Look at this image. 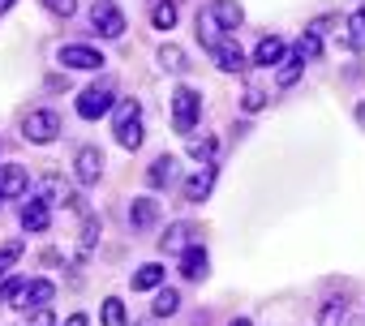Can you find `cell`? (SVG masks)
<instances>
[{
  "label": "cell",
  "instance_id": "6da1fadb",
  "mask_svg": "<svg viewBox=\"0 0 365 326\" xmlns=\"http://www.w3.org/2000/svg\"><path fill=\"white\" fill-rule=\"evenodd\" d=\"M116 142L125 146V150H138L142 146V107H138V99H120L116 103Z\"/></svg>",
  "mask_w": 365,
  "mask_h": 326
},
{
  "label": "cell",
  "instance_id": "7a4b0ae2",
  "mask_svg": "<svg viewBox=\"0 0 365 326\" xmlns=\"http://www.w3.org/2000/svg\"><path fill=\"white\" fill-rule=\"evenodd\" d=\"M198 116H202L198 90H194V86H176V90H172V125H176V133H190V129L198 125Z\"/></svg>",
  "mask_w": 365,
  "mask_h": 326
},
{
  "label": "cell",
  "instance_id": "3957f363",
  "mask_svg": "<svg viewBox=\"0 0 365 326\" xmlns=\"http://www.w3.org/2000/svg\"><path fill=\"white\" fill-rule=\"evenodd\" d=\"M22 137L35 142V146H48L52 137H61V116H56L52 107H35V112H26V120H22Z\"/></svg>",
  "mask_w": 365,
  "mask_h": 326
},
{
  "label": "cell",
  "instance_id": "277c9868",
  "mask_svg": "<svg viewBox=\"0 0 365 326\" xmlns=\"http://www.w3.org/2000/svg\"><path fill=\"white\" fill-rule=\"evenodd\" d=\"M91 31L99 39H120L125 35V14L112 5V0H99V5L91 9Z\"/></svg>",
  "mask_w": 365,
  "mask_h": 326
},
{
  "label": "cell",
  "instance_id": "5b68a950",
  "mask_svg": "<svg viewBox=\"0 0 365 326\" xmlns=\"http://www.w3.org/2000/svg\"><path fill=\"white\" fill-rule=\"evenodd\" d=\"M112 86L108 82H99V86H86L82 90V99H78V116L82 120H99V116H108L112 112Z\"/></svg>",
  "mask_w": 365,
  "mask_h": 326
},
{
  "label": "cell",
  "instance_id": "8992f818",
  "mask_svg": "<svg viewBox=\"0 0 365 326\" xmlns=\"http://www.w3.org/2000/svg\"><path fill=\"white\" fill-rule=\"evenodd\" d=\"M73 172H78V181H82V185H95V181L103 177V154H99L95 146H82V150H78V159H73Z\"/></svg>",
  "mask_w": 365,
  "mask_h": 326
},
{
  "label": "cell",
  "instance_id": "52a82bcc",
  "mask_svg": "<svg viewBox=\"0 0 365 326\" xmlns=\"http://www.w3.org/2000/svg\"><path fill=\"white\" fill-rule=\"evenodd\" d=\"M215 189V163H207V168H198L190 181H185V202H207Z\"/></svg>",
  "mask_w": 365,
  "mask_h": 326
},
{
  "label": "cell",
  "instance_id": "ba28073f",
  "mask_svg": "<svg viewBox=\"0 0 365 326\" xmlns=\"http://www.w3.org/2000/svg\"><path fill=\"white\" fill-rule=\"evenodd\" d=\"M61 65H69V69H99L103 56L95 48H86V43H69V48H61Z\"/></svg>",
  "mask_w": 365,
  "mask_h": 326
},
{
  "label": "cell",
  "instance_id": "9c48e42d",
  "mask_svg": "<svg viewBox=\"0 0 365 326\" xmlns=\"http://www.w3.org/2000/svg\"><path fill=\"white\" fill-rule=\"evenodd\" d=\"M26 168H18V163H9V168H0V198H26Z\"/></svg>",
  "mask_w": 365,
  "mask_h": 326
},
{
  "label": "cell",
  "instance_id": "30bf717a",
  "mask_svg": "<svg viewBox=\"0 0 365 326\" xmlns=\"http://www.w3.org/2000/svg\"><path fill=\"white\" fill-rule=\"evenodd\" d=\"M48 224H52L48 202H43V198H31V202L22 206V228H26V232H48Z\"/></svg>",
  "mask_w": 365,
  "mask_h": 326
},
{
  "label": "cell",
  "instance_id": "8fae6325",
  "mask_svg": "<svg viewBox=\"0 0 365 326\" xmlns=\"http://www.w3.org/2000/svg\"><path fill=\"white\" fill-rule=\"evenodd\" d=\"M52 296H56V288H52L48 279H35V283H26V292L18 296V305H22V309H26V305H31V309H48Z\"/></svg>",
  "mask_w": 365,
  "mask_h": 326
},
{
  "label": "cell",
  "instance_id": "7c38bea8",
  "mask_svg": "<svg viewBox=\"0 0 365 326\" xmlns=\"http://www.w3.org/2000/svg\"><path fill=\"white\" fill-rule=\"evenodd\" d=\"M172 177H176V159H172V154H159L150 168H146V185H150V189L172 185Z\"/></svg>",
  "mask_w": 365,
  "mask_h": 326
},
{
  "label": "cell",
  "instance_id": "4fadbf2b",
  "mask_svg": "<svg viewBox=\"0 0 365 326\" xmlns=\"http://www.w3.org/2000/svg\"><path fill=\"white\" fill-rule=\"evenodd\" d=\"M279 61H284V39H279V35H267V39L254 48V65L271 69V65H279Z\"/></svg>",
  "mask_w": 365,
  "mask_h": 326
},
{
  "label": "cell",
  "instance_id": "5bb4252c",
  "mask_svg": "<svg viewBox=\"0 0 365 326\" xmlns=\"http://www.w3.org/2000/svg\"><path fill=\"white\" fill-rule=\"evenodd\" d=\"M215 65H220L224 73H241V69H245V52H241L232 39H224V43L215 48Z\"/></svg>",
  "mask_w": 365,
  "mask_h": 326
},
{
  "label": "cell",
  "instance_id": "9a60e30c",
  "mask_svg": "<svg viewBox=\"0 0 365 326\" xmlns=\"http://www.w3.org/2000/svg\"><path fill=\"white\" fill-rule=\"evenodd\" d=\"M180 275H185V279H207V253L194 245V249H185V253H180Z\"/></svg>",
  "mask_w": 365,
  "mask_h": 326
},
{
  "label": "cell",
  "instance_id": "2e32d148",
  "mask_svg": "<svg viewBox=\"0 0 365 326\" xmlns=\"http://www.w3.org/2000/svg\"><path fill=\"white\" fill-rule=\"evenodd\" d=\"M211 14H215V22H220L224 31H237V26H241V18H245V9L237 5V0H215Z\"/></svg>",
  "mask_w": 365,
  "mask_h": 326
},
{
  "label": "cell",
  "instance_id": "e0dca14e",
  "mask_svg": "<svg viewBox=\"0 0 365 326\" xmlns=\"http://www.w3.org/2000/svg\"><path fill=\"white\" fill-rule=\"evenodd\" d=\"M215 154H220V137H211V133L190 137V159H198L202 168H207V163H215Z\"/></svg>",
  "mask_w": 365,
  "mask_h": 326
},
{
  "label": "cell",
  "instance_id": "ac0fdd59",
  "mask_svg": "<svg viewBox=\"0 0 365 326\" xmlns=\"http://www.w3.org/2000/svg\"><path fill=\"white\" fill-rule=\"evenodd\" d=\"M220 31H224V26L215 22V14H211V9H202V14H198V39H202V43H207L211 52H215V48L224 43V39H220Z\"/></svg>",
  "mask_w": 365,
  "mask_h": 326
},
{
  "label": "cell",
  "instance_id": "d6986e66",
  "mask_svg": "<svg viewBox=\"0 0 365 326\" xmlns=\"http://www.w3.org/2000/svg\"><path fill=\"white\" fill-rule=\"evenodd\" d=\"M43 202H61V206H78V202H73V194H69V185H65L61 177H43Z\"/></svg>",
  "mask_w": 365,
  "mask_h": 326
},
{
  "label": "cell",
  "instance_id": "ffe728a7",
  "mask_svg": "<svg viewBox=\"0 0 365 326\" xmlns=\"http://www.w3.org/2000/svg\"><path fill=\"white\" fill-rule=\"evenodd\" d=\"M129 219H133V228H150V224L159 219V202H155V198H138L133 211H129Z\"/></svg>",
  "mask_w": 365,
  "mask_h": 326
},
{
  "label": "cell",
  "instance_id": "44dd1931",
  "mask_svg": "<svg viewBox=\"0 0 365 326\" xmlns=\"http://www.w3.org/2000/svg\"><path fill=\"white\" fill-rule=\"evenodd\" d=\"M133 288H138V292L163 288V266H159V262H146V266H138V275H133Z\"/></svg>",
  "mask_w": 365,
  "mask_h": 326
},
{
  "label": "cell",
  "instance_id": "7402d4cb",
  "mask_svg": "<svg viewBox=\"0 0 365 326\" xmlns=\"http://www.w3.org/2000/svg\"><path fill=\"white\" fill-rule=\"evenodd\" d=\"M159 245H163V253H172V249H194V245H190V228H185V224H172V228L163 232V241H159Z\"/></svg>",
  "mask_w": 365,
  "mask_h": 326
},
{
  "label": "cell",
  "instance_id": "603a6c76",
  "mask_svg": "<svg viewBox=\"0 0 365 326\" xmlns=\"http://www.w3.org/2000/svg\"><path fill=\"white\" fill-rule=\"evenodd\" d=\"M150 309H155V317H172V313L180 309V296H176V288H159Z\"/></svg>",
  "mask_w": 365,
  "mask_h": 326
},
{
  "label": "cell",
  "instance_id": "cb8c5ba5",
  "mask_svg": "<svg viewBox=\"0 0 365 326\" xmlns=\"http://www.w3.org/2000/svg\"><path fill=\"white\" fill-rule=\"evenodd\" d=\"M159 69L180 73V69H185V52H180L176 43H163V48H159Z\"/></svg>",
  "mask_w": 365,
  "mask_h": 326
},
{
  "label": "cell",
  "instance_id": "d4e9b609",
  "mask_svg": "<svg viewBox=\"0 0 365 326\" xmlns=\"http://www.w3.org/2000/svg\"><path fill=\"white\" fill-rule=\"evenodd\" d=\"M150 22H155V31H172L176 26V5L172 0H159V5L150 9Z\"/></svg>",
  "mask_w": 365,
  "mask_h": 326
},
{
  "label": "cell",
  "instance_id": "484cf974",
  "mask_svg": "<svg viewBox=\"0 0 365 326\" xmlns=\"http://www.w3.org/2000/svg\"><path fill=\"white\" fill-rule=\"evenodd\" d=\"M318 52H322V39H318V35H309V31H305V35H301V39H297V52H292V56H301V61H305V65H309V61H318Z\"/></svg>",
  "mask_w": 365,
  "mask_h": 326
},
{
  "label": "cell",
  "instance_id": "4316f807",
  "mask_svg": "<svg viewBox=\"0 0 365 326\" xmlns=\"http://www.w3.org/2000/svg\"><path fill=\"white\" fill-rule=\"evenodd\" d=\"M22 253H26V241H5V245H0V275H5Z\"/></svg>",
  "mask_w": 365,
  "mask_h": 326
},
{
  "label": "cell",
  "instance_id": "83f0119b",
  "mask_svg": "<svg viewBox=\"0 0 365 326\" xmlns=\"http://www.w3.org/2000/svg\"><path fill=\"white\" fill-rule=\"evenodd\" d=\"M103 326H129V322H125V305H120L116 296L103 300Z\"/></svg>",
  "mask_w": 365,
  "mask_h": 326
},
{
  "label": "cell",
  "instance_id": "f1b7e54d",
  "mask_svg": "<svg viewBox=\"0 0 365 326\" xmlns=\"http://www.w3.org/2000/svg\"><path fill=\"white\" fill-rule=\"evenodd\" d=\"M301 73H305V61H301V56H292V61L279 69V86H297V78H301Z\"/></svg>",
  "mask_w": 365,
  "mask_h": 326
},
{
  "label": "cell",
  "instance_id": "f546056e",
  "mask_svg": "<svg viewBox=\"0 0 365 326\" xmlns=\"http://www.w3.org/2000/svg\"><path fill=\"white\" fill-rule=\"evenodd\" d=\"M339 322H344V305H339V300L322 305V313H318V326H339Z\"/></svg>",
  "mask_w": 365,
  "mask_h": 326
},
{
  "label": "cell",
  "instance_id": "4dcf8cb0",
  "mask_svg": "<svg viewBox=\"0 0 365 326\" xmlns=\"http://www.w3.org/2000/svg\"><path fill=\"white\" fill-rule=\"evenodd\" d=\"M348 31H352V35H348V43H352V48H365V9H361V14H352Z\"/></svg>",
  "mask_w": 365,
  "mask_h": 326
},
{
  "label": "cell",
  "instance_id": "1f68e13d",
  "mask_svg": "<svg viewBox=\"0 0 365 326\" xmlns=\"http://www.w3.org/2000/svg\"><path fill=\"white\" fill-rule=\"evenodd\" d=\"M262 103H267V95H262V86H254V82H250V86H245V99H241V107H245V112H258Z\"/></svg>",
  "mask_w": 365,
  "mask_h": 326
},
{
  "label": "cell",
  "instance_id": "d6a6232c",
  "mask_svg": "<svg viewBox=\"0 0 365 326\" xmlns=\"http://www.w3.org/2000/svg\"><path fill=\"white\" fill-rule=\"evenodd\" d=\"M99 228H103L99 219H86V224H82V249H95V245H99Z\"/></svg>",
  "mask_w": 365,
  "mask_h": 326
},
{
  "label": "cell",
  "instance_id": "836d02e7",
  "mask_svg": "<svg viewBox=\"0 0 365 326\" xmlns=\"http://www.w3.org/2000/svg\"><path fill=\"white\" fill-rule=\"evenodd\" d=\"M43 9H52V14H61V18H73L78 0H43Z\"/></svg>",
  "mask_w": 365,
  "mask_h": 326
},
{
  "label": "cell",
  "instance_id": "e575fe53",
  "mask_svg": "<svg viewBox=\"0 0 365 326\" xmlns=\"http://www.w3.org/2000/svg\"><path fill=\"white\" fill-rule=\"evenodd\" d=\"M26 326H52V309H35V313L26 317Z\"/></svg>",
  "mask_w": 365,
  "mask_h": 326
},
{
  "label": "cell",
  "instance_id": "d590c367",
  "mask_svg": "<svg viewBox=\"0 0 365 326\" xmlns=\"http://www.w3.org/2000/svg\"><path fill=\"white\" fill-rule=\"evenodd\" d=\"M65 326H86V313H73V317H65Z\"/></svg>",
  "mask_w": 365,
  "mask_h": 326
},
{
  "label": "cell",
  "instance_id": "8d00e7d4",
  "mask_svg": "<svg viewBox=\"0 0 365 326\" xmlns=\"http://www.w3.org/2000/svg\"><path fill=\"white\" fill-rule=\"evenodd\" d=\"M14 5H18V0H0V14H9Z\"/></svg>",
  "mask_w": 365,
  "mask_h": 326
},
{
  "label": "cell",
  "instance_id": "74e56055",
  "mask_svg": "<svg viewBox=\"0 0 365 326\" xmlns=\"http://www.w3.org/2000/svg\"><path fill=\"white\" fill-rule=\"evenodd\" d=\"M228 326H254V322H250V317H237V322H228Z\"/></svg>",
  "mask_w": 365,
  "mask_h": 326
},
{
  "label": "cell",
  "instance_id": "f35d334b",
  "mask_svg": "<svg viewBox=\"0 0 365 326\" xmlns=\"http://www.w3.org/2000/svg\"><path fill=\"white\" fill-rule=\"evenodd\" d=\"M356 120H361V125H365V103H361V107H356Z\"/></svg>",
  "mask_w": 365,
  "mask_h": 326
},
{
  "label": "cell",
  "instance_id": "ab89813d",
  "mask_svg": "<svg viewBox=\"0 0 365 326\" xmlns=\"http://www.w3.org/2000/svg\"><path fill=\"white\" fill-rule=\"evenodd\" d=\"M138 326H155V322H138Z\"/></svg>",
  "mask_w": 365,
  "mask_h": 326
}]
</instances>
